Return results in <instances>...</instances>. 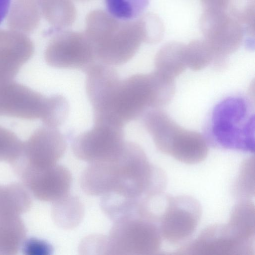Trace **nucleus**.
Instances as JSON below:
<instances>
[{
  "instance_id": "nucleus-1",
  "label": "nucleus",
  "mask_w": 255,
  "mask_h": 255,
  "mask_svg": "<svg viewBox=\"0 0 255 255\" xmlns=\"http://www.w3.org/2000/svg\"><path fill=\"white\" fill-rule=\"evenodd\" d=\"M84 181L94 196L110 194L142 201L164 192L167 177L162 169L149 161L140 145L125 141L115 158L89 164L85 170Z\"/></svg>"
},
{
  "instance_id": "nucleus-2",
  "label": "nucleus",
  "mask_w": 255,
  "mask_h": 255,
  "mask_svg": "<svg viewBox=\"0 0 255 255\" xmlns=\"http://www.w3.org/2000/svg\"><path fill=\"white\" fill-rule=\"evenodd\" d=\"M84 32L92 45L97 61L112 66L128 62L141 43L146 41L141 16L135 20L125 21L101 9L88 13Z\"/></svg>"
},
{
  "instance_id": "nucleus-3",
  "label": "nucleus",
  "mask_w": 255,
  "mask_h": 255,
  "mask_svg": "<svg viewBox=\"0 0 255 255\" xmlns=\"http://www.w3.org/2000/svg\"><path fill=\"white\" fill-rule=\"evenodd\" d=\"M174 80L154 71L121 80L114 93L110 115L122 124L135 120L149 109L168 104L175 93Z\"/></svg>"
},
{
  "instance_id": "nucleus-4",
  "label": "nucleus",
  "mask_w": 255,
  "mask_h": 255,
  "mask_svg": "<svg viewBox=\"0 0 255 255\" xmlns=\"http://www.w3.org/2000/svg\"><path fill=\"white\" fill-rule=\"evenodd\" d=\"M144 126L161 152L187 164L204 161L209 152L207 139L198 132L185 129L158 109L146 111Z\"/></svg>"
},
{
  "instance_id": "nucleus-5",
  "label": "nucleus",
  "mask_w": 255,
  "mask_h": 255,
  "mask_svg": "<svg viewBox=\"0 0 255 255\" xmlns=\"http://www.w3.org/2000/svg\"><path fill=\"white\" fill-rule=\"evenodd\" d=\"M255 125V114L250 102L240 96L228 97L213 109L211 137L221 148L254 152Z\"/></svg>"
},
{
  "instance_id": "nucleus-6",
  "label": "nucleus",
  "mask_w": 255,
  "mask_h": 255,
  "mask_svg": "<svg viewBox=\"0 0 255 255\" xmlns=\"http://www.w3.org/2000/svg\"><path fill=\"white\" fill-rule=\"evenodd\" d=\"M107 240L106 255H152L160 251L162 238L158 224L138 212L114 220Z\"/></svg>"
},
{
  "instance_id": "nucleus-7",
  "label": "nucleus",
  "mask_w": 255,
  "mask_h": 255,
  "mask_svg": "<svg viewBox=\"0 0 255 255\" xmlns=\"http://www.w3.org/2000/svg\"><path fill=\"white\" fill-rule=\"evenodd\" d=\"M200 27L204 39L214 53L213 63L218 68L226 65L227 58L239 49L245 37L246 39L243 26L226 10L204 9Z\"/></svg>"
},
{
  "instance_id": "nucleus-8",
  "label": "nucleus",
  "mask_w": 255,
  "mask_h": 255,
  "mask_svg": "<svg viewBox=\"0 0 255 255\" xmlns=\"http://www.w3.org/2000/svg\"><path fill=\"white\" fill-rule=\"evenodd\" d=\"M93 128L75 137L72 149L78 159L89 163L116 158L125 142L124 126L109 122H94Z\"/></svg>"
},
{
  "instance_id": "nucleus-9",
  "label": "nucleus",
  "mask_w": 255,
  "mask_h": 255,
  "mask_svg": "<svg viewBox=\"0 0 255 255\" xmlns=\"http://www.w3.org/2000/svg\"><path fill=\"white\" fill-rule=\"evenodd\" d=\"M54 97H46L13 80L0 81V117L25 120L49 118Z\"/></svg>"
},
{
  "instance_id": "nucleus-10",
  "label": "nucleus",
  "mask_w": 255,
  "mask_h": 255,
  "mask_svg": "<svg viewBox=\"0 0 255 255\" xmlns=\"http://www.w3.org/2000/svg\"><path fill=\"white\" fill-rule=\"evenodd\" d=\"M202 211L200 203L192 196L168 194L158 221L162 239L174 245L188 240L199 225Z\"/></svg>"
},
{
  "instance_id": "nucleus-11",
  "label": "nucleus",
  "mask_w": 255,
  "mask_h": 255,
  "mask_svg": "<svg viewBox=\"0 0 255 255\" xmlns=\"http://www.w3.org/2000/svg\"><path fill=\"white\" fill-rule=\"evenodd\" d=\"M46 62L57 68L74 69L85 73L97 61L84 32L61 31L52 36L44 52Z\"/></svg>"
},
{
  "instance_id": "nucleus-12",
  "label": "nucleus",
  "mask_w": 255,
  "mask_h": 255,
  "mask_svg": "<svg viewBox=\"0 0 255 255\" xmlns=\"http://www.w3.org/2000/svg\"><path fill=\"white\" fill-rule=\"evenodd\" d=\"M12 166L30 194L39 201L53 203L69 194L72 177L63 165L39 169L18 160Z\"/></svg>"
},
{
  "instance_id": "nucleus-13",
  "label": "nucleus",
  "mask_w": 255,
  "mask_h": 255,
  "mask_svg": "<svg viewBox=\"0 0 255 255\" xmlns=\"http://www.w3.org/2000/svg\"><path fill=\"white\" fill-rule=\"evenodd\" d=\"M255 248L237 238L227 224H216L202 230L193 240L174 254L251 255Z\"/></svg>"
},
{
  "instance_id": "nucleus-14",
  "label": "nucleus",
  "mask_w": 255,
  "mask_h": 255,
  "mask_svg": "<svg viewBox=\"0 0 255 255\" xmlns=\"http://www.w3.org/2000/svg\"><path fill=\"white\" fill-rule=\"evenodd\" d=\"M66 147L65 138L58 129L44 125L23 142L19 160L34 168H48L57 164Z\"/></svg>"
},
{
  "instance_id": "nucleus-15",
  "label": "nucleus",
  "mask_w": 255,
  "mask_h": 255,
  "mask_svg": "<svg viewBox=\"0 0 255 255\" xmlns=\"http://www.w3.org/2000/svg\"><path fill=\"white\" fill-rule=\"evenodd\" d=\"M34 51V44L27 34L0 29V81L13 80Z\"/></svg>"
},
{
  "instance_id": "nucleus-16",
  "label": "nucleus",
  "mask_w": 255,
  "mask_h": 255,
  "mask_svg": "<svg viewBox=\"0 0 255 255\" xmlns=\"http://www.w3.org/2000/svg\"><path fill=\"white\" fill-rule=\"evenodd\" d=\"M85 73L86 92L94 117L104 115L109 109L121 80L118 72L112 66L96 62Z\"/></svg>"
},
{
  "instance_id": "nucleus-17",
  "label": "nucleus",
  "mask_w": 255,
  "mask_h": 255,
  "mask_svg": "<svg viewBox=\"0 0 255 255\" xmlns=\"http://www.w3.org/2000/svg\"><path fill=\"white\" fill-rule=\"evenodd\" d=\"M41 16L50 28L46 32L53 36L71 26L76 16V10L71 0H37Z\"/></svg>"
},
{
  "instance_id": "nucleus-18",
  "label": "nucleus",
  "mask_w": 255,
  "mask_h": 255,
  "mask_svg": "<svg viewBox=\"0 0 255 255\" xmlns=\"http://www.w3.org/2000/svg\"><path fill=\"white\" fill-rule=\"evenodd\" d=\"M7 17L10 29L25 34L33 32L41 18L37 0H12Z\"/></svg>"
},
{
  "instance_id": "nucleus-19",
  "label": "nucleus",
  "mask_w": 255,
  "mask_h": 255,
  "mask_svg": "<svg viewBox=\"0 0 255 255\" xmlns=\"http://www.w3.org/2000/svg\"><path fill=\"white\" fill-rule=\"evenodd\" d=\"M185 45L177 41L164 45L155 55V71L173 80L183 72L187 67Z\"/></svg>"
},
{
  "instance_id": "nucleus-20",
  "label": "nucleus",
  "mask_w": 255,
  "mask_h": 255,
  "mask_svg": "<svg viewBox=\"0 0 255 255\" xmlns=\"http://www.w3.org/2000/svg\"><path fill=\"white\" fill-rule=\"evenodd\" d=\"M240 240L255 245V208L250 199H241L233 207L227 223Z\"/></svg>"
},
{
  "instance_id": "nucleus-21",
  "label": "nucleus",
  "mask_w": 255,
  "mask_h": 255,
  "mask_svg": "<svg viewBox=\"0 0 255 255\" xmlns=\"http://www.w3.org/2000/svg\"><path fill=\"white\" fill-rule=\"evenodd\" d=\"M32 205L31 194L22 184L0 185V215L16 216L28 211Z\"/></svg>"
},
{
  "instance_id": "nucleus-22",
  "label": "nucleus",
  "mask_w": 255,
  "mask_h": 255,
  "mask_svg": "<svg viewBox=\"0 0 255 255\" xmlns=\"http://www.w3.org/2000/svg\"><path fill=\"white\" fill-rule=\"evenodd\" d=\"M26 237L20 216L0 215V255L17 254Z\"/></svg>"
},
{
  "instance_id": "nucleus-23",
  "label": "nucleus",
  "mask_w": 255,
  "mask_h": 255,
  "mask_svg": "<svg viewBox=\"0 0 255 255\" xmlns=\"http://www.w3.org/2000/svg\"><path fill=\"white\" fill-rule=\"evenodd\" d=\"M84 215L83 204L76 196L69 194L52 203L51 216L59 228L70 230L81 223Z\"/></svg>"
},
{
  "instance_id": "nucleus-24",
  "label": "nucleus",
  "mask_w": 255,
  "mask_h": 255,
  "mask_svg": "<svg viewBox=\"0 0 255 255\" xmlns=\"http://www.w3.org/2000/svg\"><path fill=\"white\" fill-rule=\"evenodd\" d=\"M255 0H229L226 11L244 28L246 44L254 43Z\"/></svg>"
},
{
  "instance_id": "nucleus-25",
  "label": "nucleus",
  "mask_w": 255,
  "mask_h": 255,
  "mask_svg": "<svg viewBox=\"0 0 255 255\" xmlns=\"http://www.w3.org/2000/svg\"><path fill=\"white\" fill-rule=\"evenodd\" d=\"M149 0H105L107 11L116 18L133 20L142 15Z\"/></svg>"
},
{
  "instance_id": "nucleus-26",
  "label": "nucleus",
  "mask_w": 255,
  "mask_h": 255,
  "mask_svg": "<svg viewBox=\"0 0 255 255\" xmlns=\"http://www.w3.org/2000/svg\"><path fill=\"white\" fill-rule=\"evenodd\" d=\"M185 57L187 67L198 71L213 62L215 55L204 39H195L185 45Z\"/></svg>"
},
{
  "instance_id": "nucleus-27",
  "label": "nucleus",
  "mask_w": 255,
  "mask_h": 255,
  "mask_svg": "<svg viewBox=\"0 0 255 255\" xmlns=\"http://www.w3.org/2000/svg\"><path fill=\"white\" fill-rule=\"evenodd\" d=\"M233 192L239 200L250 199L255 195V158L250 157L242 164L234 183Z\"/></svg>"
},
{
  "instance_id": "nucleus-28",
  "label": "nucleus",
  "mask_w": 255,
  "mask_h": 255,
  "mask_svg": "<svg viewBox=\"0 0 255 255\" xmlns=\"http://www.w3.org/2000/svg\"><path fill=\"white\" fill-rule=\"evenodd\" d=\"M23 142L11 130L0 126V162L14 164L21 157Z\"/></svg>"
},
{
  "instance_id": "nucleus-29",
  "label": "nucleus",
  "mask_w": 255,
  "mask_h": 255,
  "mask_svg": "<svg viewBox=\"0 0 255 255\" xmlns=\"http://www.w3.org/2000/svg\"><path fill=\"white\" fill-rule=\"evenodd\" d=\"M146 33L147 43L155 44L161 40L163 36L164 26L159 17L153 13L141 15Z\"/></svg>"
},
{
  "instance_id": "nucleus-30",
  "label": "nucleus",
  "mask_w": 255,
  "mask_h": 255,
  "mask_svg": "<svg viewBox=\"0 0 255 255\" xmlns=\"http://www.w3.org/2000/svg\"><path fill=\"white\" fill-rule=\"evenodd\" d=\"M20 250L25 255H49L53 251L50 244L35 238H26Z\"/></svg>"
},
{
  "instance_id": "nucleus-31",
  "label": "nucleus",
  "mask_w": 255,
  "mask_h": 255,
  "mask_svg": "<svg viewBox=\"0 0 255 255\" xmlns=\"http://www.w3.org/2000/svg\"><path fill=\"white\" fill-rule=\"evenodd\" d=\"M107 247V236L93 235L86 237L82 241L79 246V251L82 254L97 252V254L100 252V254L106 255Z\"/></svg>"
},
{
  "instance_id": "nucleus-32",
  "label": "nucleus",
  "mask_w": 255,
  "mask_h": 255,
  "mask_svg": "<svg viewBox=\"0 0 255 255\" xmlns=\"http://www.w3.org/2000/svg\"><path fill=\"white\" fill-rule=\"evenodd\" d=\"M204 9L226 10L229 0H201Z\"/></svg>"
},
{
  "instance_id": "nucleus-33",
  "label": "nucleus",
  "mask_w": 255,
  "mask_h": 255,
  "mask_svg": "<svg viewBox=\"0 0 255 255\" xmlns=\"http://www.w3.org/2000/svg\"><path fill=\"white\" fill-rule=\"evenodd\" d=\"M12 0H0V24L7 17Z\"/></svg>"
}]
</instances>
